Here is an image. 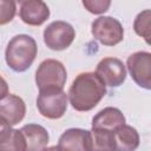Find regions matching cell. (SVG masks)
I'll list each match as a JSON object with an SVG mask.
<instances>
[{"instance_id": "cell-1", "label": "cell", "mask_w": 151, "mask_h": 151, "mask_svg": "<svg viewBox=\"0 0 151 151\" xmlns=\"http://www.w3.org/2000/svg\"><path fill=\"white\" fill-rule=\"evenodd\" d=\"M106 94V86L94 72H84L76 77L67 97L71 106L80 112L94 109Z\"/></svg>"}, {"instance_id": "cell-16", "label": "cell", "mask_w": 151, "mask_h": 151, "mask_svg": "<svg viewBox=\"0 0 151 151\" xmlns=\"http://www.w3.org/2000/svg\"><path fill=\"white\" fill-rule=\"evenodd\" d=\"M26 140L20 130L8 129L0 138V151H26Z\"/></svg>"}, {"instance_id": "cell-13", "label": "cell", "mask_w": 151, "mask_h": 151, "mask_svg": "<svg viewBox=\"0 0 151 151\" xmlns=\"http://www.w3.org/2000/svg\"><path fill=\"white\" fill-rule=\"evenodd\" d=\"M124 124L125 117L123 112L119 109L111 106L100 110L92 119V129H105L114 131Z\"/></svg>"}, {"instance_id": "cell-6", "label": "cell", "mask_w": 151, "mask_h": 151, "mask_svg": "<svg viewBox=\"0 0 151 151\" xmlns=\"http://www.w3.org/2000/svg\"><path fill=\"white\" fill-rule=\"evenodd\" d=\"M76 38L73 26L66 21L57 20L51 22L44 29V42L53 51H63L68 48Z\"/></svg>"}, {"instance_id": "cell-9", "label": "cell", "mask_w": 151, "mask_h": 151, "mask_svg": "<svg viewBox=\"0 0 151 151\" xmlns=\"http://www.w3.org/2000/svg\"><path fill=\"white\" fill-rule=\"evenodd\" d=\"M20 19L29 26H40L50 18V8L41 0L20 1Z\"/></svg>"}, {"instance_id": "cell-7", "label": "cell", "mask_w": 151, "mask_h": 151, "mask_svg": "<svg viewBox=\"0 0 151 151\" xmlns=\"http://www.w3.org/2000/svg\"><path fill=\"white\" fill-rule=\"evenodd\" d=\"M126 66L133 81L145 88H151V53L146 51H139L132 53L127 60Z\"/></svg>"}, {"instance_id": "cell-17", "label": "cell", "mask_w": 151, "mask_h": 151, "mask_svg": "<svg viewBox=\"0 0 151 151\" xmlns=\"http://www.w3.org/2000/svg\"><path fill=\"white\" fill-rule=\"evenodd\" d=\"M150 27H151V11L144 9L138 13L133 21V29L137 35L144 38V40L150 44Z\"/></svg>"}, {"instance_id": "cell-3", "label": "cell", "mask_w": 151, "mask_h": 151, "mask_svg": "<svg viewBox=\"0 0 151 151\" xmlns=\"http://www.w3.org/2000/svg\"><path fill=\"white\" fill-rule=\"evenodd\" d=\"M67 79V72L61 61L55 59H46L40 63L35 72V84L41 90L59 88L64 90Z\"/></svg>"}, {"instance_id": "cell-2", "label": "cell", "mask_w": 151, "mask_h": 151, "mask_svg": "<svg viewBox=\"0 0 151 151\" xmlns=\"http://www.w3.org/2000/svg\"><path fill=\"white\" fill-rule=\"evenodd\" d=\"M37 53L38 46L35 40L31 35L18 34L8 41L5 51V60L14 72H25L32 66Z\"/></svg>"}, {"instance_id": "cell-21", "label": "cell", "mask_w": 151, "mask_h": 151, "mask_svg": "<svg viewBox=\"0 0 151 151\" xmlns=\"http://www.w3.org/2000/svg\"><path fill=\"white\" fill-rule=\"evenodd\" d=\"M8 129H11V126H9L5 120H2V119L0 118V138L4 136V133H5Z\"/></svg>"}, {"instance_id": "cell-15", "label": "cell", "mask_w": 151, "mask_h": 151, "mask_svg": "<svg viewBox=\"0 0 151 151\" xmlns=\"http://www.w3.org/2000/svg\"><path fill=\"white\" fill-rule=\"evenodd\" d=\"M88 151H116L113 131L105 129L88 130Z\"/></svg>"}, {"instance_id": "cell-4", "label": "cell", "mask_w": 151, "mask_h": 151, "mask_svg": "<svg viewBox=\"0 0 151 151\" xmlns=\"http://www.w3.org/2000/svg\"><path fill=\"white\" fill-rule=\"evenodd\" d=\"M68 97L64 90L47 88L39 91L37 107L42 117L48 119H59L66 113Z\"/></svg>"}, {"instance_id": "cell-22", "label": "cell", "mask_w": 151, "mask_h": 151, "mask_svg": "<svg viewBox=\"0 0 151 151\" xmlns=\"http://www.w3.org/2000/svg\"><path fill=\"white\" fill-rule=\"evenodd\" d=\"M42 151H58L57 146H50V147H45Z\"/></svg>"}, {"instance_id": "cell-20", "label": "cell", "mask_w": 151, "mask_h": 151, "mask_svg": "<svg viewBox=\"0 0 151 151\" xmlns=\"http://www.w3.org/2000/svg\"><path fill=\"white\" fill-rule=\"evenodd\" d=\"M8 94V84L7 81L0 76V100Z\"/></svg>"}, {"instance_id": "cell-19", "label": "cell", "mask_w": 151, "mask_h": 151, "mask_svg": "<svg viewBox=\"0 0 151 151\" xmlns=\"http://www.w3.org/2000/svg\"><path fill=\"white\" fill-rule=\"evenodd\" d=\"M83 6L92 14H103L110 8L111 1L109 0H84Z\"/></svg>"}, {"instance_id": "cell-14", "label": "cell", "mask_w": 151, "mask_h": 151, "mask_svg": "<svg viewBox=\"0 0 151 151\" xmlns=\"http://www.w3.org/2000/svg\"><path fill=\"white\" fill-rule=\"evenodd\" d=\"M116 151H136L139 146V133L131 125H122L113 131Z\"/></svg>"}, {"instance_id": "cell-11", "label": "cell", "mask_w": 151, "mask_h": 151, "mask_svg": "<svg viewBox=\"0 0 151 151\" xmlns=\"http://www.w3.org/2000/svg\"><path fill=\"white\" fill-rule=\"evenodd\" d=\"M58 151H88V130L72 127L66 130L58 140Z\"/></svg>"}, {"instance_id": "cell-8", "label": "cell", "mask_w": 151, "mask_h": 151, "mask_svg": "<svg viewBox=\"0 0 151 151\" xmlns=\"http://www.w3.org/2000/svg\"><path fill=\"white\" fill-rule=\"evenodd\" d=\"M105 86L118 87L126 79V68L123 61L118 58L107 57L101 59L94 72Z\"/></svg>"}, {"instance_id": "cell-10", "label": "cell", "mask_w": 151, "mask_h": 151, "mask_svg": "<svg viewBox=\"0 0 151 151\" xmlns=\"http://www.w3.org/2000/svg\"><path fill=\"white\" fill-rule=\"evenodd\" d=\"M26 114L25 101L15 94L8 93L0 100V118L9 126L19 124Z\"/></svg>"}, {"instance_id": "cell-5", "label": "cell", "mask_w": 151, "mask_h": 151, "mask_svg": "<svg viewBox=\"0 0 151 151\" xmlns=\"http://www.w3.org/2000/svg\"><path fill=\"white\" fill-rule=\"evenodd\" d=\"M91 33L101 45L114 46L124 39V28L119 20L112 17H99L91 25Z\"/></svg>"}, {"instance_id": "cell-12", "label": "cell", "mask_w": 151, "mask_h": 151, "mask_svg": "<svg viewBox=\"0 0 151 151\" xmlns=\"http://www.w3.org/2000/svg\"><path fill=\"white\" fill-rule=\"evenodd\" d=\"M20 131L22 132L26 140V151H42L50 140L47 130L39 124L24 125Z\"/></svg>"}, {"instance_id": "cell-18", "label": "cell", "mask_w": 151, "mask_h": 151, "mask_svg": "<svg viewBox=\"0 0 151 151\" xmlns=\"http://www.w3.org/2000/svg\"><path fill=\"white\" fill-rule=\"evenodd\" d=\"M17 13V2L13 0H0V25L11 22Z\"/></svg>"}]
</instances>
